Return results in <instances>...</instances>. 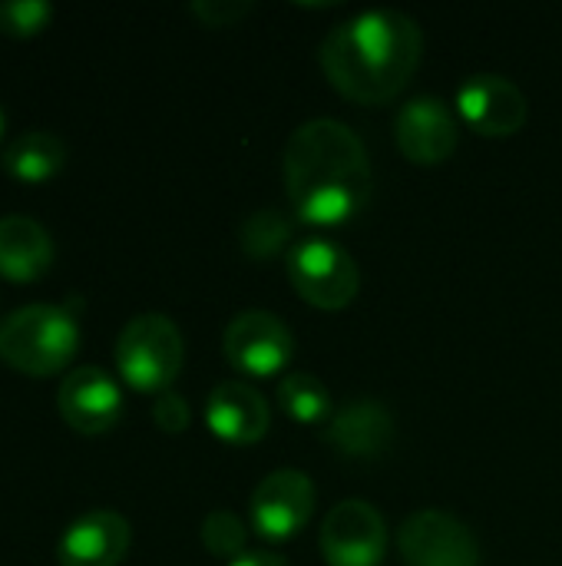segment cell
I'll return each mask as SVG.
<instances>
[{
  "mask_svg": "<svg viewBox=\"0 0 562 566\" xmlns=\"http://www.w3.org/2000/svg\"><path fill=\"white\" fill-rule=\"evenodd\" d=\"M79 345L76 315L63 305H23L0 322V358L13 371L46 378L63 371Z\"/></svg>",
  "mask_w": 562,
  "mask_h": 566,
  "instance_id": "3957f363",
  "label": "cell"
},
{
  "mask_svg": "<svg viewBox=\"0 0 562 566\" xmlns=\"http://www.w3.org/2000/svg\"><path fill=\"white\" fill-rule=\"evenodd\" d=\"M245 541H248V531L242 517H235L232 511H212L202 521V544L219 560H238L245 554Z\"/></svg>",
  "mask_w": 562,
  "mask_h": 566,
  "instance_id": "ffe728a7",
  "label": "cell"
},
{
  "mask_svg": "<svg viewBox=\"0 0 562 566\" xmlns=\"http://www.w3.org/2000/svg\"><path fill=\"white\" fill-rule=\"evenodd\" d=\"M238 245L252 262H268L291 245V219L282 209H255L238 226Z\"/></svg>",
  "mask_w": 562,
  "mask_h": 566,
  "instance_id": "d6986e66",
  "label": "cell"
},
{
  "mask_svg": "<svg viewBox=\"0 0 562 566\" xmlns=\"http://www.w3.org/2000/svg\"><path fill=\"white\" fill-rule=\"evenodd\" d=\"M318 547L328 566H381L388 554V524L374 504L351 497L325 514Z\"/></svg>",
  "mask_w": 562,
  "mask_h": 566,
  "instance_id": "52a82bcc",
  "label": "cell"
},
{
  "mask_svg": "<svg viewBox=\"0 0 562 566\" xmlns=\"http://www.w3.org/2000/svg\"><path fill=\"white\" fill-rule=\"evenodd\" d=\"M288 282L308 305L341 312L358 298L361 272L348 249L331 239L308 235L288 249Z\"/></svg>",
  "mask_w": 562,
  "mask_h": 566,
  "instance_id": "5b68a950",
  "label": "cell"
},
{
  "mask_svg": "<svg viewBox=\"0 0 562 566\" xmlns=\"http://www.w3.org/2000/svg\"><path fill=\"white\" fill-rule=\"evenodd\" d=\"M404 566H480V544L447 511H417L397 534Z\"/></svg>",
  "mask_w": 562,
  "mask_h": 566,
  "instance_id": "ba28073f",
  "label": "cell"
},
{
  "mask_svg": "<svg viewBox=\"0 0 562 566\" xmlns=\"http://www.w3.org/2000/svg\"><path fill=\"white\" fill-rule=\"evenodd\" d=\"M457 113L460 119L487 139L517 136L530 116L523 90L500 73H477L467 76L457 90Z\"/></svg>",
  "mask_w": 562,
  "mask_h": 566,
  "instance_id": "30bf717a",
  "label": "cell"
},
{
  "mask_svg": "<svg viewBox=\"0 0 562 566\" xmlns=\"http://www.w3.org/2000/svg\"><path fill=\"white\" fill-rule=\"evenodd\" d=\"M424 56V30L401 10H364L338 23L318 50L328 83L351 103L378 106L394 99Z\"/></svg>",
  "mask_w": 562,
  "mask_h": 566,
  "instance_id": "7a4b0ae2",
  "label": "cell"
},
{
  "mask_svg": "<svg viewBox=\"0 0 562 566\" xmlns=\"http://www.w3.org/2000/svg\"><path fill=\"white\" fill-rule=\"evenodd\" d=\"M394 139L414 166H441L460 146V123L441 96H417L401 106Z\"/></svg>",
  "mask_w": 562,
  "mask_h": 566,
  "instance_id": "8fae6325",
  "label": "cell"
},
{
  "mask_svg": "<svg viewBox=\"0 0 562 566\" xmlns=\"http://www.w3.org/2000/svg\"><path fill=\"white\" fill-rule=\"evenodd\" d=\"M60 418L79 434H106L123 418V391L116 378L96 365L73 368L56 391Z\"/></svg>",
  "mask_w": 562,
  "mask_h": 566,
  "instance_id": "7c38bea8",
  "label": "cell"
},
{
  "mask_svg": "<svg viewBox=\"0 0 562 566\" xmlns=\"http://www.w3.org/2000/svg\"><path fill=\"white\" fill-rule=\"evenodd\" d=\"M285 192L298 222L344 226L371 199L374 172L361 136L341 119H308L285 143Z\"/></svg>",
  "mask_w": 562,
  "mask_h": 566,
  "instance_id": "6da1fadb",
  "label": "cell"
},
{
  "mask_svg": "<svg viewBox=\"0 0 562 566\" xmlns=\"http://www.w3.org/2000/svg\"><path fill=\"white\" fill-rule=\"evenodd\" d=\"M152 421H156V428L166 431V434H182V431L189 428V421H192V411H189V405H185L182 395L162 391V395H156V401H152Z\"/></svg>",
  "mask_w": 562,
  "mask_h": 566,
  "instance_id": "7402d4cb",
  "label": "cell"
},
{
  "mask_svg": "<svg viewBox=\"0 0 562 566\" xmlns=\"http://www.w3.org/2000/svg\"><path fill=\"white\" fill-rule=\"evenodd\" d=\"M229 566H288L282 557H275V554H262V551H255V554H242L238 560H232Z\"/></svg>",
  "mask_w": 562,
  "mask_h": 566,
  "instance_id": "cb8c5ba5",
  "label": "cell"
},
{
  "mask_svg": "<svg viewBox=\"0 0 562 566\" xmlns=\"http://www.w3.org/2000/svg\"><path fill=\"white\" fill-rule=\"evenodd\" d=\"M252 527L265 541L298 537L315 514V484L305 471L282 468L262 478L248 504Z\"/></svg>",
  "mask_w": 562,
  "mask_h": 566,
  "instance_id": "9c48e42d",
  "label": "cell"
},
{
  "mask_svg": "<svg viewBox=\"0 0 562 566\" xmlns=\"http://www.w3.org/2000/svg\"><path fill=\"white\" fill-rule=\"evenodd\" d=\"M63 163H66V143L50 129H23L3 149L7 176L20 182H46L63 169Z\"/></svg>",
  "mask_w": 562,
  "mask_h": 566,
  "instance_id": "e0dca14e",
  "label": "cell"
},
{
  "mask_svg": "<svg viewBox=\"0 0 562 566\" xmlns=\"http://www.w3.org/2000/svg\"><path fill=\"white\" fill-rule=\"evenodd\" d=\"M129 544L132 531L123 514L89 511L63 531L56 560L60 566H119L129 554Z\"/></svg>",
  "mask_w": 562,
  "mask_h": 566,
  "instance_id": "5bb4252c",
  "label": "cell"
},
{
  "mask_svg": "<svg viewBox=\"0 0 562 566\" xmlns=\"http://www.w3.org/2000/svg\"><path fill=\"white\" fill-rule=\"evenodd\" d=\"M325 441L338 458L348 461H378L391 451L394 418L374 398H358L331 415L325 428Z\"/></svg>",
  "mask_w": 562,
  "mask_h": 566,
  "instance_id": "4fadbf2b",
  "label": "cell"
},
{
  "mask_svg": "<svg viewBox=\"0 0 562 566\" xmlns=\"http://www.w3.org/2000/svg\"><path fill=\"white\" fill-rule=\"evenodd\" d=\"M205 27H232L235 20H242L248 10H252V3L245 0V3H238V0H199V3H192L189 7Z\"/></svg>",
  "mask_w": 562,
  "mask_h": 566,
  "instance_id": "603a6c76",
  "label": "cell"
},
{
  "mask_svg": "<svg viewBox=\"0 0 562 566\" xmlns=\"http://www.w3.org/2000/svg\"><path fill=\"white\" fill-rule=\"evenodd\" d=\"M185 361V342L176 322L162 312H146L126 322L116 338V371L142 395H162L172 388Z\"/></svg>",
  "mask_w": 562,
  "mask_h": 566,
  "instance_id": "277c9868",
  "label": "cell"
},
{
  "mask_svg": "<svg viewBox=\"0 0 562 566\" xmlns=\"http://www.w3.org/2000/svg\"><path fill=\"white\" fill-rule=\"evenodd\" d=\"M278 405L298 424H328L331 421V391L321 378L308 371H288L278 381Z\"/></svg>",
  "mask_w": 562,
  "mask_h": 566,
  "instance_id": "ac0fdd59",
  "label": "cell"
},
{
  "mask_svg": "<svg viewBox=\"0 0 562 566\" xmlns=\"http://www.w3.org/2000/svg\"><path fill=\"white\" fill-rule=\"evenodd\" d=\"M222 352L235 371L248 378H272L291 365L295 335L275 312L245 308L229 322L222 335Z\"/></svg>",
  "mask_w": 562,
  "mask_h": 566,
  "instance_id": "8992f818",
  "label": "cell"
},
{
  "mask_svg": "<svg viewBox=\"0 0 562 566\" xmlns=\"http://www.w3.org/2000/svg\"><path fill=\"white\" fill-rule=\"evenodd\" d=\"M0 136H3V113H0Z\"/></svg>",
  "mask_w": 562,
  "mask_h": 566,
  "instance_id": "d4e9b609",
  "label": "cell"
},
{
  "mask_svg": "<svg viewBox=\"0 0 562 566\" xmlns=\"http://www.w3.org/2000/svg\"><path fill=\"white\" fill-rule=\"evenodd\" d=\"M205 424L225 444H258L272 428L265 395L245 381H222L209 391Z\"/></svg>",
  "mask_w": 562,
  "mask_h": 566,
  "instance_id": "9a60e30c",
  "label": "cell"
},
{
  "mask_svg": "<svg viewBox=\"0 0 562 566\" xmlns=\"http://www.w3.org/2000/svg\"><path fill=\"white\" fill-rule=\"evenodd\" d=\"M53 265L50 232L26 216L0 219V275L10 282H33Z\"/></svg>",
  "mask_w": 562,
  "mask_h": 566,
  "instance_id": "2e32d148",
  "label": "cell"
},
{
  "mask_svg": "<svg viewBox=\"0 0 562 566\" xmlns=\"http://www.w3.org/2000/svg\"><path fill=\"white\" fill-rule=\"evenodd\" d=\"M53 20V7L46 0H3L0 3V30L10 36H33Z\"/></svg>",
  "mask_w": 562,
  "mask_h": 566,
  "instance_id": "44dd1931",
  "label": "cell"
}]
</instances>
